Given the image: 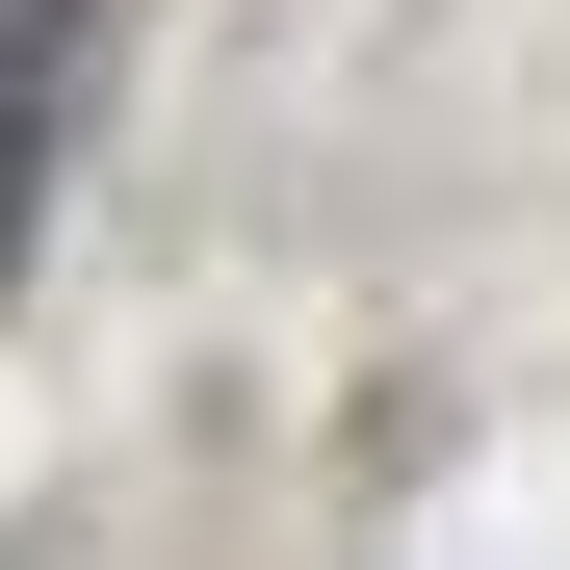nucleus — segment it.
<instances>
[{"label":"nucleus","mask_w":570,"mask_h":570,"mask_svg":"<svg viewBox=\"0 0 570 570\" xmlns=\"http://www.w3.org/2000/svg\"><path fill=\"white\" fill-rule=\"evenodd\" d=\"M52 52H78V0H0V285H27V208H52Z\"/></svg>","instance_id":"obj_1"}]
</instances>
